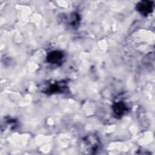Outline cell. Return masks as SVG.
Wrapping results in <instances>:
<instances>
[{
	"label": "cell",
	"mask_w": 155,
	"mask_h": 155,
	"mask_svg": "<svg viewBox=\"0 0 155 155\" xmlns=\"http://www.w3.org/2000/svg\"><path fill=\"white\" fill-rule=\"evenodd\" d=\"M137 9L140 12L143 14H147L149 13L151 10V2L148 1L140 2L139 5H137Z\"/></svg>",
	"instance_id": "6da1fadb"
},
{
	"label": "cell",
	"mask_w": 155,
	"mask_h": 155,
	"mask_svg": "<svg viewBox=\"0 0 155 155\" xmlns=\"http://www.w3.org/2000/svg\"><path fill=\"white\" fill-rule=\"evenodd\" d=\"M62 54L58 51L52 52L50 54L48 57V61L51 62H57L62 59Z\"/></svg>",
	"instance_id": "7a4b0ae2"
},
{
	"label": "cell",
	"mask_w": 155,
	"mask_h": 155,
	"mask_svg": "<svg viewBox=\"0 0 155 155\" xmlns=\"http://www.w3.org/2000/svg\"><path fill=\"white\" fill-rule=\"evenodd\" d=\"M116 109L114 110L117 114H121L124 111V106L122 104H118L116 105Z\"/></svg>",
	"instance_id": "3957f363"
}]
</instances>
